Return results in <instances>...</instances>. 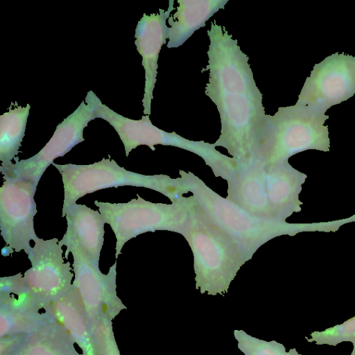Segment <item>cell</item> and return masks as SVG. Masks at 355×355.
<instances>
[{
    "label": "cell",
    "instance_id": "d6986e66",
    "mask_svg": "<svg viewBox=\"0 0 355 355\" xmlns=\"http://www.w3.org/2000/svg\"><path fill=\"white\" fill-rule=\"evenodd\" d=\"M286 355H302L299 354L295 348L290 349L288 352H287Z\"/></svg>",
    "mask_w": 355,
    "mask_h": 355
},
{
    "label": "cell",
    "instance_id": "5b68a950",
    "mask_svg": "<svg viewBox=\"0 0 355 355\" xmlns=\"http://www.w3.org/2000/svg\"><path fill=\"white\" fill-rule=\"evenodd\" d=\"M53 165L60 172L64 186L62 216L69 207L88 193L101 189L132 186L144 187L161 193L175 202L189 191L187 184L181 178L166 175H143L120 166L114 159L103 158L87 165L74 164Z\"/></svg>",
    "mask_w": 355,
    "mask_h": 355
},
{
    "label": "cell",
    "instance_id": "7a4b0ae2",
    "mask_svg": "<svg viewBox=\"0 0 355 355\" xmlns=\"http://www.w3.org/2000/svg\"><path fill=\"white\" fill-rule=\"evenodd\" d=\"M181 234L193 255L196 288L202 294L223 295L247 262L232 238L213 223L198 204Z\"/></svg>",
    "mask_w": 355,
    "mask_h": 355
},
{
    "label": "cell",
    "instance_id": "7c38bea8",
    "mask_svg": "<svg viewBox=\"0 0 355 355\" xmlns=\"http://www.w3.org/2000/svg\"><path fill=\"white\" fill-rule=\"evenodd\" d=\"M227 200L254 216L279 220L268 200L266 168L261 164L253 162L240 166L238 173L227 181Z\"/></svg>",
    "mask_w": 355,
    "mask_h": 355
},
{
    "label": "cell",
    "instance_id": "e0dca14e",
    "mask_svg": "<svg viewBox=\"0 0 355 355\" xmlns=\"http://www.w3.org/2000/svg\"><path fill=\"white\" fill-rule=\"evenodd\" d=\"M238 348L245 355H286V348L275 340L266 341L248 334L243 330H234Z\"/></svg>",
    "mask_w": 355,
    "mask_h": 355
},
{
    "label": "cell",
    "instance_id": "ffe728a7",
    "mask_svg": "<svg viewBox=\"0 0 355 355\" xmlns=\"http://www.w3.org/2000/svg\"><path fill=\"white\" fill-rule=\"evenodd\" d=\"M354 348L350 355H355V344L353 345Z\"/></svg>",
    "mask_w": 355,
    "mask_h": 355
},
{
    "label": "cell",
    "instance_id": "4fadbf2b",
    "mask_svg": "<svg viewBox=\"0 0 355 355\" xmlns=\"http://www.w3.org/2000/svg\"><path fill=\"white\" fill-rule=\"evenodd\" d=\"M62 217H66L67 227L58 244L61 247L69 244L78 246L93 264L99 268L105 224L101 213L85 205L76 203L69 207Z\"/></svg>",
    "mask_w": 355,
    "mask_h": 355
},
{
    "label": "cell",
    "instance_id": "52a82bcc",
    "mask_svg": "<svg viewBox=\"0 0 355 355\" xmlns=\"http://www.w3.org/2000/svg\"><path fill=\"white\" fill-rule=\"evenodd\" d=\"M101 100L89 91L78 107L59 123L47 144L33 157L6 167H0L3 178L20 180L37 186L40 178L55 159L62 157L85 141L83 130L96 118Z\"/></svg>",
    "mask_w": 355,
    "mask_h": 355
},
{
    "label": "cell",
    "instance_id": "30bf717a",
    "mask_svg": "<svg viewBox=\"0 0 355 355\" xmlns=\"http://www.w3.org/2000/svg\"><path fill=\"white\" fill-rule=\"evenodd\" d=\"M58 239H38L28 254L31 268L24 273L28 290L42 296L69 291L73 275L69 261L64 263Z\"/></svg>",
    "mask_w": 355,
    "mask_h": 355
},
{
    "label": "cell",
    "instance_id": "5bb4252c",
    "mask_svg": "<svg viewBox=\"0 0 355 355\" xmlns=\"http://www.w3.org/2000/svg\"><path fill=\"white\" fill-rule=\"evenodd\" d=\"M266 168V187L270 205L277 218L285 221L294 212L300 211L299 193L306 175L288 163Z\"/></svg>",
    "mask_w": 355,
    "mask_h": 355
},
{
    "label": "cell",
    "instance_id": "ba28073f",
    "mask_svg": "<svg viewBox=\"0 0 355 355\" xmlns=\"http://www.w3.org/2000/svg\"><path fill=\"white\" fill-rule=\"evenodd\" d=\"M3 179L0 188V230L6 245L1 254L6 257L24 250L28 254L31 241L39 239L34 229L37 187L24 180Z\"/></svg>",
    "mask_w": 355,
    "mask_h": 355
},
{
    "label": "cell",
    "instance_id": "9c48e42d",
    "mask_svg": "<svg viewBox=\"0 0 355 355\" xmlns=\"http://www.w3.org/2000/svg\"><path fill=\"white\" fill-rule=\"evenodd\" d=\"M355 94V56L335 53L315 64L295 104L326 111Z\"/></svg>",
    "mask_w": 355,
    "mask_h": 355
},
{
    "label": "cell",
    "instance_id": "8fae6325",
    "mask_svg": "<svg viewBox=\"0 0 355 355\" xmlns=\"http://www.w3.org/2000/svg\"><path fill=\"white\" fill-rule=\"evenodd\" d=\"M174 1H168L166 10L159 8V12L149 15L144 13L135 28V44L142 57L145 73V85L142 104L144 115L151 113V101L157 81L159 54L163 44L168 38L166 20L174 10Z\"/></svg>",
    "mask_w": 355,
    "mask_h": 355
},
{
    "label": "cell",
    "instance_id": "2e32d148",
    "mask_svg": "<svg viewBox=\"0 0 355 355\" xmlns=\"http://www.w3.org/2000/svg\"><path fill=\"white\" fill-rule=\"evenodd\" d=\"M31 105L18 106L0 116V161L2 167L19 161L17 155L25 135Z\"/></svg>",
    "mask_w": 355,
    "mask_h": 355
},
{
    "label": "cell",
    "instance_id": "8992f818",
    "mask_svg": "<svg viewBox=\"0 0 355 355\" xmlns=\"http://www.w3.org/2000/svg\"><path fill=\"white\" fill-rule=\"evenodd\" d=\"M128 202L111 203L94 201L105 223L111 227L116 241L115 258L124 244L139 234L166 230L181 234L189 217L198 205L192 196L171 204L151 202L137 194Z\"/></svg>",
    "mask_w": 355,
    "mask_h": 355
},
{
    "label": "cell",
    "instance_id": "9a60e30c",
    "mask_svg": "<svg viewBox=\"0 0 355 355\" xmlns=\"http://www.w3.org/2000/svg\"><path fill=\"white\" fill-rule=\"evenodd\" d=\"M228 0H178L177 11L168 19V48L182 46L196 31L205 27L206 21Z\"/></svg>",
    "mask_w": 355,
    "mask_h": 355
},
{
    "label": "cell",
    "instance_id": "277c9868",
    "mask_svg": "<svg viewBox=\"0 0 355 355\" xmlns=\"http://www.w3.org/2000/svg\"><path fill=\"white\" fill-rule=\"evenodd\" d=\"M189 191L209 219L236 243L247 261L266 242L282 235L295 234L297 224L260 218L223 198L191 172L179 171Z\"/></svg>",
    "mask_w": 355,
    "mask_h": 355
},
{
    "label": "cell",
    "instance_id": "ac0fdd59",
    "mask_svg": "<svg viewBox=\"0 0 355 355\" xmlns=\"http://www.w3.org/2000/svg\"><path fill=\"white\" fill-rule=\"evenodd\" d=\"M310 338L306 337L309 343L316 345L336 346L343 342L355 344V316L343 323L327 328L323 331H315L310 334Z\"/></svg>",
    "mask_w": 355,
    "mask_h": 355
},
{
    "label": "cell",
    "instance_id": "6da1fadb",
    "mask_svg": "<svg viewBox=\"0 0 355 355\" xmlns=\"http://www.w3.org/2000/svg\"><path fill=\"white\" fill-rule=\"evenodd\" d=\"M209 81L205 94L220 114V135L215 146L225 148L240 166L254 162L268 114L256 85L249 58L225 27L211 23Z\"/></svg>",
    "mask_w": 355,
    "mask_h": 355
},
{
    "label": "cell",
    "instance_id": "3957f363",
    "mask_svg": "<svg viewBox=\"0 0 355 355\" xmlns=\"http://www.w3.org/2000/svg\"><path fill=\"white\" fill-rule=\"evenodd\" d=\"M329 119L325 112L307 106L279 107L268 114L254 162L264 167L287 162L291 156L306 150L329 151Z\"/></svg>",
    "mask_w": 355,
    "mask_h": 355
}]
</instances>
